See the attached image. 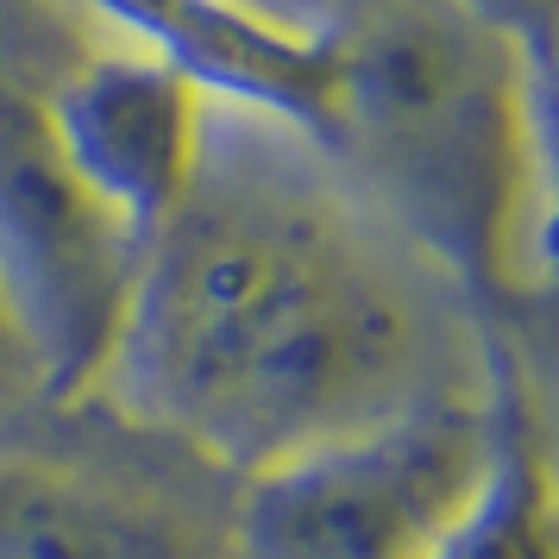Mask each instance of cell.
Wrapping results in <instances>:
<instances>
[{
	"label": "cell",
	"instance_id": "6da1fadb",
	"mask_svg": "<svg viewBox=\"0 0 559 559\" xmlns=\"http://www.w3.org/2000/svg\"><path fill=\"white\" fill-rule=\"evenodd\" d=\"M497 378L472 283L447 258L308 127L207 95L195 170L139 239L82 396L239 484Z\"/></svg>",
	"mask_w": 559,
	"mask_h": 559
},
{
	"label": "cell",
	"instance_id": "7a4b0ae2",
	"mask_svg": "<svg viewBox=\"0 0 559 559\" xmlns=\"http://www.w3.org/2000/svg\"><path fill=\"white\" fill-rule=\"evenodd\" d=\"M314 139L472 289L515 271L528 214L522 38L490 0H333Z\"/></svg>",
	"mask_w": 559,
	"mask_h": 559
},
{
	"label": "cell",
	"instance_id": "3957f363",
	"mask_svg": "<svg viewBox=\"0 0 559 559\" xmlns=\"http://www.w3.org/2000/svg\"><path fill=\"white\" fill-rule=\"evenodd\" d=\"M515 403L503 378L484 396L408 408L233 484V559H428L478 497Z\"/></svg>",
	"mask_w": 559,
	"mask_h": 559
},
{
	"label": "cell",
	"instance_id": "277c9868",
	"mask_svg": "<svg viewBox=\"0 0 559 559\" xmlns=\"http://www.w3.org/2000/svg\"><path fill=\"white\" fill-rule=\"evenodd\" d=\"M57 70H32L20 51L0 57V296L20 314L51 396L76 403L107 358L139 246L57 152L45 114Z\"/></svg>",
	"mask_w": 559,
	"mask_h": 559
},
{
	"label": "cell",
	"instance_id": "5b68a950",
	"mask_svg": "<svg viewBox=\"0 0 559 559\" xmlns=\"http://www.w3.org/2000/svg\"><path fill=\"white\" fill-rule=\"evenodd\" d=\"M45 114L63 164L139 246L195 170L207 95L145 45H95L45 82Z\"/></svg>",
	"mask_w": 559,
	"mask_h": 559
},
{
	"label": "cell",
	"instance_id": "8992f818",
	"mask_svg": "<svg viewBox=\"0 0 559 559\" xmlns=\"http://www.w3.org/2000/svg\"><path fill=\"white\" fill-rule=\"evenodd\" d=\"M0 559H233L227 515L107 472L95 459L38 453L26 433L0 440Z\"/></svg>",
	"mask_w": 559,
	"mask_h": 559
},
{
	"label": "cell",
	"instance_id": "52a82bcc",
	"mask_svg": "<svg viewBox=\"0 0 559 559\" xmlns=\"http://www.w3.org/2000/svg\"><path fill=\"white\" fill-rule=\"evenodd\" d=\"M428 559H554V490L547 459L534 447L522 408L509 415L503 447L484 472L478 497L453 515V528L428 547Z\"/></svg>",
	"mask_w": 559,
	"mask_h": 559
},
{
	"label": "cell",
	"instance_id": "ba28073f",
	"mask_svg": "<svg viewBox=\"0 0 559 559\" xmlns=\"http://www.w3.org/2000/svg\"><path fill=\"white\" fill-rule=\"evenodd\" d=\"M51 383H45V365L32 353L26 328H20V314L13 302L0 296V440H13V433L32 428V415L38 408H51Z\"/></svg>",
	"mask_w": 559,
	"mask_h": 559
}]
</instances>
